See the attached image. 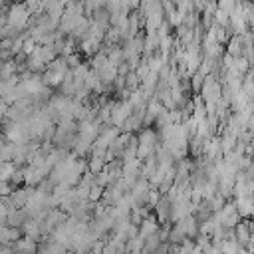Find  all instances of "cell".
<instances>
[{"mask_svg":"<svg viewBox=\"0 0 254 254\" xmlns=\"http://www.w3.org/2000/svg\"><path fill=\"white\" fill-rule=\"evenodd\" d=\"M20 230L24 232V236L34 238V240L38 242V240H40V236H42V220H36V218H26V220L22 222Z\"/></svg>","mask_w":254,"mask_h":254,"instance_id":"3","label":"cell"},{"mask_svg":"<svg viewBox=\"0 0 254 254\" xmlns=\"http://www.w3.org/2000/svg\"><path fill=\"white\" fill-rule=\"evenodd\" d=\"M10 248H12L14 254H36V250H38V242H36L34 238L20 236Z\"/></svg>","mask_w":254,"mask_h":254,"instance_id":"2","label":"cell"},{"mask_svg":"<svg viewBox=\"0 0 254 254\" xmlns=\"http://www.w3.org/2000/svg\"><path fill=\"white\" fill-rule=\"evenodd\" d=\"M26 22H28V14H26L22 8H14L12 14H10V24H12L14 28H22Z\"/></svg>","mask_w":254,"mask_h":254,"instance_id":"9","label":"cell"},{"mask_svg":"<svg viewBox=\"0 0 254 254\" xmlns=\"http://www.w3.org/2000/svg\"><path fill=\"white\" fill-rule=\"evenodd\" d=\"M175 226L183 232V236H185V238H194V236L198 234V220H196L192 214H189V216H185V218L177 220V224H175Z\"/></svg>","mask_w":254,"mask_h":254,"instance_id":"1","label":"cell"},{"mask_svg":"<svg viewBox=\"0 0 254 254\" xmlns=\"http://www.w3.org/2000/svg\"><path fill=\"white\" fill-rule=\"evenodd\" d=\"M159 230V224H157V220L153 218V216H147V218H143L141 220V224H139V236L145 240L147 236H151V234H155Z\"/></svg>","mask_w":254,"mask_h":254,"instance_id":"7","label":"cell"},{"mask_svg":"<svg viewBox=\"0 0 254 254\" xmlns=\"http://www.w3.org/2000/svg\"><path fill=\"white\" fill-rule=\"evenodd\" d=\"M232 230H234V240H236L240 246H244L246 242L252 240V232H250V222H248V220H238Z\"/></svg>","mask_w":254,"mask_h":254,"instance_id":"4","label":"cell"},{"mask_svg":"<svg viewBox=\"0 0 254 254\" xmlns=\"http://www.w3.org/2000/svg\"><path fill=\"white\" fill-rule=\"evenodd\" d=\"M157 208V216H159V222H169V210H171V200L167 196L159 198V202L155 204Z\"/></svg>","mask_w":254,"mask_h":254,"instance_id":"8","label":"cell"},{"mask_svg":"<svg viewBox=\"0 0 254 254\" xmlns=\"http://www.w3.org/2000/svg\"><path fill=\"white\" fill-rule=\"evenodd\" d=\"M20 236H22L20 228L8 226V224H0V246H12Z\"/></svg>","mask_w":254,"mask_h":254,"instance_id":"5","label":"cell"},{"mask_svg":"<svg viewBox=\"0 0 254 254\" xmlns=\"http://www.w3.org/2000/svg\"><path fill=\"white\" fill-rule=\"evenodd\" d=\"M238 248H240V244H238L234 238H230V240H222V242H220V254H236Z\"/></svg>","mask_w":254,"mask_h":254,"instance_id":"10","label":"cell"},{"mask_svg":"<svg viewBox=\"0 0 254 254\" xmlns=\"http://www.w3.org/2000/svg\"><path fill=\"white\" fill-rule=\"evenodd\" d=\"M73 254H85V252H73Z\"/></svg>","mask_w":254,"mask_h":254,"instance_id":"11","label":"cell"},{"mask_svg":"<svg viewBox=\"0 0 254 254\" xmlns=\"http://www.w3.org/2000/svg\"><path fill=\"white\" fill-rule=\"evenodd\" d=\"M36 254H69V250L67 248H64L62 244H58V242H54V240H44V242H40L38 244V250H36Z\"/></svg>","mask_w":254,"mask_h":254,"instance_id":"6","label":"cell"}]
</instances>
